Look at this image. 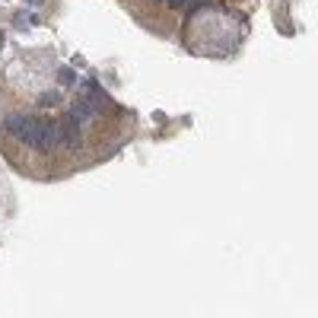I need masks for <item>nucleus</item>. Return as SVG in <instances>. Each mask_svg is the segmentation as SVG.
Masks as SVG:
<instances>
[{"label":"nucleus","instance_id":"3","mask_svg":"<svg viewBox=\"0 0 318 318\" xmlns=\"http://www.w3.org/2000/svg\"><path fill=\"white\" fill-rule=\"evenodd\" d=\"M58 80H60L64 86H73V83H77V73H73L70 67H60V70H58Z\"/></svg>","mask_w":318,"mask_h":318},{"label":"nucleus","instance_id":"4","mask_svg":"<svg viewBox=\"0 0 318 318\" xmlns=\"http://www.w3.org/2000/svg\"><path fill=\"white\" fill-rule=\"evenodd\" d=\"M162 3H166V6H169V10H181V6H185V3H188V0H162Z\"/></svg>","mask_w":318,"mask_h":318},{"label":"nucleus","instance_id":"5","mask_svg":"<svg viewBox=\"0 0 318 318\" xmlns=\"http://www.w3.org/2000/svg\"><path fill=\"white\" fill-rule=\"evenodd\" d=\"M13 26H16V29H26V26H29V16H23V13H19V16L13 19Z\"/></svg>","mask_w":318,"mask_h":318},{"label":"nucleus","instance_id":"1","mask_svg":"<svg viewBox=\"0 0 318 318\" xmlns=\"http://www.w3.org/2000/svg\"><path fill=\"white\" fill-rule=\"evenodd\" d=\"M3 131L13 134L16 140H26L29 146L38 150H54L60 146V127L48 118H35V115H6L3 118Z\"/></svg>","mask_w":318,"mask_h":318},{"label":"nucleus","instance_id":"2","mask_svg":"<svg viewBox=\"0 0 318 318\" xmlns=\"http://www.w3.org/2000/svg\"><path fill=\"white\" fill-rule=\"evenodd\" d=\"M60 102V92L58 89H48L45 96H38V105H45V108H51V105H58Z\"/></svg>","mask_w":318,"mask_h":318}]
</instances>
